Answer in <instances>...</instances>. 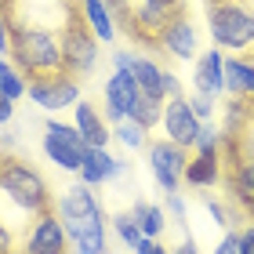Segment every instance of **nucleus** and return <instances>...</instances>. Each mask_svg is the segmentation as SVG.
Wrapping results in <instances>:
<instances>
[{"label":"nucleus","mask_w":254,"mask_h":254,"mask_svg":"<svg viewBox=\"0 0 254 254\" xmlns=\"http://www.w3.org/2000/svg\"><path fill=\"white\" fill-rule=\"evenodd\" d=\"M247 102H251V113H254V95H247Z\"/></svg>","instance_id":"nucleus-38"},{"label":"nucleus","mask_w":254,"mask_h":254,"mask_svg":"<svg viewBox=\"0 0 254 254\" xmlns=\"http://www.w3.org/2000/svg\"><path fill=\"white\" fill-rule=\"evenodd\" d=\"M22 254H69V233L59 218V207L44 214H33V225L26 229Z\"/></svg>","instance_id":"nucleus-7"},{"label":"nucleus","mask_w":254,"mask_h":254,"mask_svg":"<svg viewBox=\"0 0 254 254\" xmlns=\"http://www.w3.org/2000/svg\"><path fill=\"white\" fill-rule=\"evenodd\" d=\"M164 124H167V134H171V142H178V145H196V134H200V120H196V113L192 106L186 102V95H178V98H167V106H164Z\"/></svg>","instance_id":"nucleus-12"},{"label":"nucleus","mask_w":254,"mask_h":254,"mask_svg":"<svg viewBox=\"0 0 254 254\" xmlns=\"http://www.w3.org/2000/svg\"><path fill=\"white\" fill-rule=\"evenodd\" d=\"M207 4H222V0H207Z\"/></svg>","instance_id":"nucleus-39"},{"label":"nucleus","mask_w":254,"mask_h":254,"mask_svg":"<svg viewBox=\"0 0 254 254\" xmlns=\"http://www.w3.org/2000/svg\"><path fill=\"white\" fill-rule=\"evenodd\" d=\"M167 207H171V211H175L178 218H182V214H186V203H182V200H178V196H175V192H167Z\"/></svg>","instance_id":"nucleus-36"},{"label":"nucleus","mask_w":254,"mask_h":254,"mask_svg":"<svg viewBox=\"0 0 254 254\" xmlns=\"http://www.w3.org/2000/svg\"><path fill=\"white\" fill-rule=\"evenodd\" d=\"M138 98H142V87H138L134 69H117V76H109L106 84V117L117 124L127 120Z\"/></svg>","instance_id":"nucleus-11"},{"label":"nucleus","mask_w":254,"mask_h":254,"mask_svg":"<svg viewBox=\"0 0 254 254\" xmlns=\"http://www.w3.org/2000/svg\"><path fill=\"white\" fill-rule=\"evenodd\" d=\"M73 254H106V225H102V211L80 214V218H62Z\"/></svg>","instance_id":"nucleus-10"},{"label":"nucleus","mask_w":254,"mask_h":254,"mask_svg":"<svg viewBox=\"0 0 254 254\" xmlns=\"http://www.w3.org/2000/svg\"><path fill=\"white\" fill-rule=\"evenodd\" d=\"M196 87L203 95H214V91L225 87V62L218 51H207L200 62H196Z\"/></svg>","instance_id":"nucleus-17"},{"label":"nucleus","mask_w":254,"mask_h":254,"mask_svg":"<svg viewBox=\"0 0 254 254\" xmlns=\"http://www.w3.org/2000/svg\"><path fill=\"white\" fill-rule=\"evenodd\" d=\"M142 131H145V127H142V124H134L131 117L117 124V134H120V142H124V145H131V149H142V145H145Z\"/></svg>","instance_id":"nucleus-25"},{"label":"nucleus","mask_w":254,"mask_h":254,"mask_svg":"<svg viewBox=\"0 0 254 254\" xmlns=\"http://www.w3.org/2000/svg\"><path fill=\"white\" fill-rule=\"evenodd\" d=\"M91 29L84 18L69 22L62 29V73L73 76V80H84L91 76V69L98 62V48H95V37H91Z\"/></svg>","instance_id":"nucleus-5"},{"label":"nucleus","mask_w":254,"mask_h":254,"mask_svg":"<svg viewBox=\"0 0 254 254\" xmlns=\"http://www.w3.org/2000/svg\"><path fill=\"white\" fill-rule=\"evenodd\" d=\"M189 106H192V113H196V120H211V109H214L211 95H203V91H200V95H196Z\"/></svg>","instance_id":"nucleus-27"},{"label":"nucleus","mask_w":254,"mask_h":254,"mask_svg":"<svg viewBox=\"0 0 254 254\" xmlns=\"http://www.w3.org/2000/svg\"><path fill=\"white\" fill-rule=\"evenodd\" d=\"M113 229H117V236L124 240L127 247H138L145 240V233L138 229V222H134V214H117L113 218Z\"/></svg>","instance_id":"nucleus-24"},{"label":"nucleus","mask_w":254,"mask_h":254,"mask_svg":"<svg viewBox=\"0 0 254 254\" xmlns=\"http://www.w3.org/2000/svg\"><path fill=\"white\" fill-rule=\"evenodd\" d=\"M164 95H167V98H178V95H182V84H178V76L164 73Z\"/></svg>","instance_id":"nucleus-32"},{"label":"nucleus","mask_w":254,"mask_h":254,"mask_svg":"<svg viewBox=\"0 0 254 254\" xmlns=\"http://www.w3.org/2000/svg\"><path fill=\"white\" fill-rule=\"evenodd\" d=\"M156 48H164L167 55H175V59H192V55H196V29H192V22L186 15L171 18L167 26L160 29Z\"/></svg>","instance_id":"nucleus-13"},{"label":"nucleus","mask_w":254,"mask_h":254,"mask_svg":"<svg viewBox=\"0 0 254 254\" xmlns=\"http://www.w3.org/2000/svg\"><path fill=\"white\" fill-rule=\"evenodd\" d=\"M76 127H80V134L87 138V145L106 149V142H109V127H106L102 113L91 106V102H76Z\"/></svg>","instance_id":"nucleus-16"},{"label":"nucleus","mask_w":254,"mask_h":254,"mask_svg":"<svg viewBox=\"0 0 254 254\" xmlns=\"http://www.w3.org/2000/svg\"><path fill=\"white\" fill-rule=\"evenodd\" d=\"M171 254H200V251H196V244H192V240H186V244H178Z\"/></svg>","instance_id":"nucleus-37"},{"label":"nucleus","mask_w":254,"mask_h":254,"mask_svg":"<svg viewBox=\"0 0 254 254\" xmlns=\"http://www.w3.org/2000/svg\"><path fill=\"white\" fill-rule=\"evenodd\" d=\"M15 251V240H11V229L0 222V254H11Z\"/></svg>","instance_id":"nucleus-33"},{"label":"nucleus","mask_w":254,"mask_h":254,"mask_svg":"<svg viewBox=\"0 0 254 254\" xmlns=\"http://www.w3.org/2000/svg\"><path fill=\"white\" fill-rule=\"evenodd\" d=\"M211 18V37L218 48L229 51H251L254 48V11L240 0H222V4H207Z\"/></svg>","instance_id":"nucleus-4"},{"label":"nucleus","mask_w":254,"mask_h":254,"mask_svg":"<svg viewBox=\"0 0 254 254\" xmlns=\"http://www.w3.org/2000/svg\"><path fill=\"white\" fill-rule=\"evenodd\" d=\"M117 175H120V164H117V160H113L106 149L91 145L87 156H84V164H80V178H84V186H98V182L117 178Z\"/></svg>","instance_id":"nucleus-15"},{"label":"nucleus","mask_w":254,"mask_h":254,"mask_svg":"<svg viewBox=\"0 0 254 254\" xmlns=\"http://www.w3.org/2000/svg\"><path fill=\"white\" fill-rule=\"evenodd\" d=\"M222 142V134L214 131V127H200V134H196V153H203V149H218Z\"/></svg>","instance_id":"nucleus-26"},{"label":"nucleus","mask_w":254,"mask_h":254,"mask_svg":"<svg viewBox=\"0 0 254 254\" xmlns=\"http://www.w3.org/2000/svg\"><path fill=\"white\" fill-rule=\"evenodd\" d=\"M186 182H189V186H196V189L218 186V182H222V153H218V149H203V153L189 156Z\"/></svg>","instance_id":"nucleus-14"},{"label":"nucleus","mask_w":254,"mask_h":254,"mask_svg":"<svg viewBox=\"0 0 254 254\" xmlns=\"http://www.w3.org/2000/svg\"><path fill=\"white\" fill-rule=\"evenodd\" d=\"M11 113H15V102H11L7 95H0V124H7Z\"/></svg>","instance_id":"nucleus-34"},{"label":"nucleus","mask_w":254,"mask_h":254,"mask_svg":"<svg viewBox=\"0 0 254 254\" xmlns=\"http://www.w3.org/2000/svg\"><path fill=\"white\" fill-rule=\"evenodd\" d=\"M131 69H134V76H138L142 95H149V98H167L164 95V69H160L153 59H134Z\"/></svg>","instance_id":"nucleus-19"},{"label":"nucleus","mask_w":254,"mask_h":254,"mask_svg":"<svg viewBox=\"0 0 254 254\" xmlns=\"http://www.w3.org/2000/svg\"><path fill=\"white\" fill-rule=\"evenodd\" d=\"M240 247H244V254H254V229L240 233Z\"/></svg>","instance_id":"nucleus-35"},{"label":"nucleus","mask_w":254,"mask_h":254,"mask_svg":"<svg viewBox=\"0 0 254 254\" xmlns=\"http://www.w3.org/2000/svg\"><path fill=\"white\" fill-rule=\"evenodd\" d=\"M26 95L37 102L40 109H65L80 102V80L65 76V73H51V76H33Z\"/></svg>","instance_id":"nucleus-9"},{"label":"nucleus","mask_w":254,"mask_h":254,"mask_svg":"<svg viewBox=\"0 0 254 254\" xmlns=\"http://www.w3.org/2000/svg\"><path fill=\"white\" fill-rule=\"evenodd\" d=\"M134 222H138V229H142L145 236H160L164 233V211H160V207H153V203H134Z\"/></svg>","instance_id":"nucleus-22"},{"label":"nucleus","mask_w":254,"mask_h":254,"mask_svg":"<svg viewBox=\"0 0 254 254\" xmlns=\"http://www.w3.org/2000/svg\"><path fill=\"white\" fill-rule=\"evenodd\" d=\"M80 11H84V22L95 29L98 40H113V18H109V4L106 0H80Z\"/></svg>","instance_id":"nucleus-20"},{"label":"nucleus","mask_w":254,"mask_h":254,"mask_svg":"<svg viewBox=\"0 0 254 254\" xmlns=\"http://www.w3.org/2000/svg\"><path fill=\"white\" fill-rule=\"evenodd\" d=\"M134 251H138V254H167V247H160L153 236H145V240H142V244H138Z\"/></svg>","instance_id":"nucleus-31"},{"label":"nucleus","mask_w":254,"mask_h":254,"mask_svg":"<svg viewBox=\"0 0 254 254\" xmlns=\"http://www.w3.org/2000/svg\"><path fill=\"white\" fill-rule=\"evenodd\" d=\"M0 189H4V196L15 207H22V211H29V214L55 211L48 182L40 178V171H33L26 160H18V156H0Z\"/></svg>","instance_id":"nucleus-2"},{"label":"nucleus","mask_w":254,"mask_h":254,"mask_svg":"<svg viewBox=\"0 0 254 254\" xmlns=\"http://www.w3.org/2000/svg\"><path fill=\"white\" fill-rule=\"evenodd\" d=\"M149 164H153V175L160 186L167 192H178V182L186 178V167H189V149L171 142V138L167 142H149Z\"/></svg>","instance_id":"nucleus-8"},{"label":"nucleus","mask_w":254,"mask_h":254,"mask_svg":"<svg viewBox=\"0 0 254 254\" xmlns=\"http://www.w3.org/2000/svg\"><path fill=\"white\" fill-rule=\"evenodd\" d=\"M131 120L142 124L145 131H153V127L164 120V98H149V95H142V98L134 102V109H131Z\"/></svg>","instance_id":"nucleus-21"},{"label":"nucleus","mask_w":254,"mask_h":254,"mask_svg":"<svg viewBox=\"0 0 254 254\" xmlns=\"http://www.w3.org/2000/svg\"><path fill=\"white\" fill-rule=\"evenodd\" d=\"M142 4L160 7V11H167V15H186V0H142Z\"/></svg>","instance_id":"nucleus-28"},{"label":"nucleus","mask_w":254,"mask_h":254,"mask_svg":"<svg viewBox=\"0 0 254 254\" xmlns=\"http://www.w3.org/2000/svg\"><path fill=\"white\" fill-rule=\"evenodd\" d=\"M44 153L51 156V164H59L62 171H80V164H84L87 156V138L80 134V127H65L59 120H48V127H44Z\"/></svg>","instance_id":"nucleus-6"},{"label":"nucleus","mask_w":254,"mask_h":254,"mask_svg":"<svg viewBox=\"0 0 254 254\" xmlns=\"http://www.w3.org/2000/svg\"><path fill=\"white\" fill-rule=\"evenodd\" d=\"M11 51V22H7V15L0 11V55H7Z\"/></svg>","instance_id":"nucleus-30"},{"label":"nucleus","mask_w":254,"mask_h":254,"mask_svg":"<svg viewBox=\"0 0 254 254\" xmlns=\"http://www.w3.org/2000/svg\"><path fill=\"white\" fill-rule=\"evenodd\" d=\"M26 87H29V84H22L18 65H11V62H4V59H0V95H7L11 102H15V98H22V95H26Z\"/></svg>","instance_id":"nucleus-23"},{"label":"nucleus","mask_w":254,"mask_h":254,"mask_svg":"<svg viewBox=\"0 0 254 254\" xmlns=\"http://www.w3.org/2000/svg\"><path fill=\"white\" fill-rule=\"evenodd\" d=\"M214 254H244V247H240V233H229L222 244H218Z\"/></svg>","instance_id":"nucleus-29"},{"label":"nucleus","mask_w":254,"mask_h":254,"mask_svg":"<svg viewBox=\"0 0 254 254\" xmlns=\"http://www.w3.org/2000/svg\"><path fill=\"white\" fill-rule=\"evenodd\" d=\"M0 11L11 26H33V29H55L62 33L69 22L84 18L80 0H0Z\"/></svg>","instance_id":"nucleus-3"},{"label":"nucleus","mask_w":254,"mask_h":254,"mask_svg":"<svg viewBox=\"0 0 254 254\" xmlns=\"http://www.w3.org/2000/svg\"><path fill=\"white\" fill-rule=\"evenodd\" d=\"M225 87L233 95H254V59H229L225 62Z\"/></svg>","instance_id":"nucleus-18"},{"label":"nucleus","mask_w":254,"mask_h":254,"mask_svg":"<svg viewBox=\"0 0 254 254\" xmlns=\"http://www.w3.org/2000/svg\"><path fill=\"white\" fill-rule=\"evenodd\" d=\"M11 62L22 76H51L62 73V33L55 29H33V26H11Z\"/></svg>","instance_id":"nucleus-1"}]
</instances>
